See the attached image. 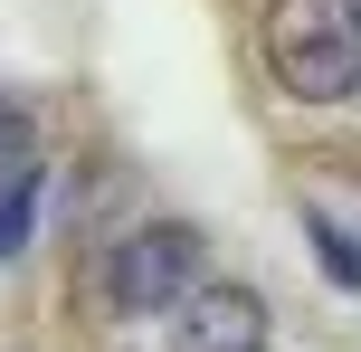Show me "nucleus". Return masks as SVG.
<instances>
[{
	"mask_svg": "<svg viewBox=\"0 0 361 352\" xmlns=\"http://www.w3.org/2000/svg\"><path fill=\"white\" fill-rule=\"evenodd\" d=\"M267 67L295 105L361 95V0H267Z\"/></svg>",
	"mask_w": 361,
	"mask_h": 352,
	"instance_id": "obj_1",
	"label": "nucleus"
},
{
	"mask_svg": "<svg viewBox=\"0 0 361 352\" xmlns=\"http://www.w3.org/2000/svg\"><path fill=\"white\" fill-rule=\"evenodd\" d=\"M190 286H200V229H180V219H152V229H133V238H114L105 267H95V296L124 324L171 315Z\"/></svg>",
	"mask_w": 361,
	"mask_h": 352,
	"instance_id": "obj_2",
	"label": "nucleus"
},
{
	"mask_svg": "<svg viewBox=\"0 0 361 352\" xmlns=\"http://www.w3.org/2000/svg\"><path fill=\"white\" fill-rule=\"evenodd\" d=\"M171 352H267V305L247 286H190L171 305Z\"/></svg>",
	"mask_w": 361,
	"mask_h": 352,
	"instance_id": "obj_3",
	"label": "nucleus"
},
{
	"mask_svg": "<svg viewBox=\"0 0 361 352\" xmlns=\"http://www.w3.org/2000/svg\"><path fill=\"white\" fill-rule=\"evenodd\" d=\"M29 229H38V171H19V181L0 190V257H19Z\"/></svg>",
	"mask_w": 361,
	"mask_h": 352,
	"instance_id": "obj_4",
	"label": "nucleus"
},
{
	"mask_svg": "<svg viewBox=\"0 0 361 352\" xmlns=\"http://www.w3.org/2000/svg\"><path fill=\"white\" fill-rule=\"evenodd\" d=\"M314 248H324V267H333V286H361V248L343 238L333 219H314Z\"/></svg>",
	"mask_w": 361,
	"mask_h": 352,
	"instance_id": "obj_5",
	"label": "nucleus"
},
{
	"mask_svg": "<svg viewBox=\"0 0 361 352\" xmlns=\"http://www.w3.org/2000/svg\"><path fill=\"white\" fill-rule=\"evenodd\" d=\"M19 171H29V114H10V105H0V190H10Z\"/></svg>",
	"mask_w": 361,
	"mask_h": 352,
	"instance_id": "obj_6",
	"label": "nucleus"
}]
</instances>
